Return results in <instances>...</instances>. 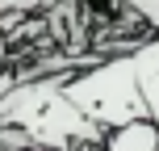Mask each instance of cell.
Here are the masks:
<instances>
[{
  "mask_svg": "<svg viewBox=\"0 0 159 151\" xmlns=\"http://www.w3.org/2000/svg\"><path fill=\"white\" fill-rule=\"evenodd\" d=\"M67 76L71 72L17 80L0 101V126L25 130L34 151H105V130L67 101Z\"/></svg>",
  "mask_w": 159,
  "mask_h": 151,
  "instance_id": "1",
  "label": "cell"
},
{
  "mask_svg": "<svg viewBox=\"0 0 159 151\" xmlns=\"http://www.w3.org/2000/svg\"><path fill=\"white\" fill-rule=\"evenodd\" d=\"M67 101L105 134L134 126V122H151L143 88H138V72H134V50L109 55L88 72H71L67 76Z\"/></svg>",
  "mask_w": 159,
  "mask_h": 151,
  "instance_id": "2",
  "label": "cell"
},
{
  "mask_svg": "<svg viewBox=\"0 0 159 151\" xmlns=\"http://www.w3.org/2000/svg\"><path fill=\"white\" fill-rule=\"evenodd\" d=\"M134 72H138L143 101H147V118L159 126V34H151L134 46Z\"/></svg>",
  "mask_w": 159,
  "mask_h": 151,
  "instance_id": "3",
  "label": "cell"
},
{
  "mask_svg": "<svg viewBox=\"0 0 159 151\" xmlns=\"http://www.w3.org/2000/svg\"><path fill=\"white\" fill-rule=\"evenodd\" d=\"M105 151H159V126L155 122H134L105 134Z\"/></svg>",
  "mask_w": 159,
  "mask_h": 151,
  "instance_id": "4",
  "label": "cell"
},
{
  "mask_svg": "<svg viewBox=\"0 0 159 151\" xmlns=\"http://www.w3.org/2000/svg\"><path fill=\"white\" fill-rule=\"evenodd\" d=\"M121 4H126L138 21H147L151 34H159V0H121Z\"/></svg>",
  "mask_w": 159,
  "mask_h": 151,
  "instance_id": "5",
  "label": "cell"
},
{
  "mask_svg": "<svg viewBox=\"0 0 159 151\" xmlns=\"http://www.w3.org/2000/svg\"><path fill=\"white\" fill-rule=\"evenodd\" d=\"M42 0H0V17H25V13H38Z\"/></svg>",
  "mask_w": 159,
  "mask_h": 151,
  "instance_id": "6",
  "label": "cell"
},
{
  "mask_svg": "<svg viewBox=\"0 0 159 151\" xmlns=\"http://www.w3.org/2000/svg\"><path fill=\"white\" fill-rule=\"evenodd\" d=\"M75 8H88V13H113L121 0H71Z\"/></svg>",
  "mask_w": 159,
  "mask_h": 151,
  "instance_id": "7",
  "label": "cell"
},
{
  "mask_svg": "<svg viewBox=\"0 0 159 151\" xmlns=\"http://www.w3.org/2000/svg\"><path fill=\"white\" fill-rule=\"evenodd\" d=\"M13 84H17V76H13V72H0V101L13 92Z\"/></svg>",
  "mask_w": 159,
  "mask_h": 151,
  "instance_id": "8",
  "label": "cell"
}]
</instances>
